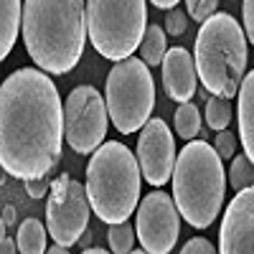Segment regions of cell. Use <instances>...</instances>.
<instances>
[{"mask_svg":"<svg viewBox=\"0 0 254 254\" xmlns=\"http://www.w3.org/2000/svg\"><path fill=\"white\" fill-rule=\"evenodd\" d=\"M20 31H23V3L0 0V56L3 59L13 51Z\"/></svg>","mask_w":254,"mask_h":254,"instance_id":"cell-15","label":"cell"},{"mask_svg":"<svg viewBox=\"0 0 254 254\" xmlns=\"http://www.w3.org/2000/svg\"><path fill=\"white\" fill-rule=\"evenodd\" d=\"M150 3L155 5V8H160V10H173V8H178V3H181V0H150Z\"/></svg>","mask_w":254,"mask_h":254,"instance_id":"cell-28","label":"cell"},{"mask_svg":"<svg viewBox=\"0 0 254 254\" xmlns=\"http://www.w3.org/2000/svg\"><path fill=\"white\" fill-rule=\"evenodd\" d=\"M181 254H219V249L211 244L206 237H193V239H188L183 244Z\"/></svg>","mask_w":254,"mask_h":254,"instance_id":"cell-25","label":"cell"},{"mask_svg":"<svg viewBox=\"0 0 254 254\" xmlns=\"http://www.w3.org/2000/svg\"><path fill=\"white\" fill-rule=\"evenodd\" d=\"M23 46L46 74H69L87 46V0H23Z\"/></svg>","mask_w":254,"mask_h":254,"instance_id":"cell-2","label":"cell"},{"mask_svg":"<svg viewBox=\"0 0 254 254\" xmlns=\"http://www.w3.org/2000/svg\"><path fill=\"white\" fill-rule=\"evenodd\" d=\"M81 254H112V252H107V249H99V247H89V249H84Z\"/></svg>","mask_w":254,"mask_h":254,"instance_id":"cell-30","label":"cell"},{"mask_svg":"<svg viewBox=\"0 0 254 254\" xmlns=\"http://www.w3.org/2000/svg\"><path fill=\"white\" fill-rule=\"evenodd\" d=\"M219 254H254V186L237 190L229 201L219 229Z\"/></svg>","mask_w":254,"mask_h":254,"instance_id":"cell-12","label":"cell"},{"mask_svg":"<svg viewBox=\"0 0 254 254\" xmlns=\"http://www.w3.org/2000/svg\"><path fill=\"white\" fill-rule=\"evenodd\" d=\"M110 110L107 99L99 94L92 84H79L76 89L69 92L64 102V132L66 142L74 153L92 155L97 147L104 145L110 125Z\"/></svg>","mask_w":254,"mask_h":254,"instance_id":"cell-8","label":"cell"},{"mask_svg":"<svg viewBox=\"0 0 254 254\" xmlns=\"http://www.w3.org/2000/svg\"><path fill=\"white\" fill-rule=\"evenodd\" d=\"M231 117H234V104L231 99H224V97H208L206 102V125L211 130H226L231 125Z\"/></svg>","mask_w":254,"mask_h":254,"instance_id":"cell-19","label":"cell"},{"mask_svg":"<svg viewBox=\"0 0 254 254\" xmlns=\"http://www.w3.org/2000/svg\"><path fill=\"white\" fill-rule=\"evenodd\" d=\"M46 254H69V249H66V247H59V244H54V247H51Z\"/></svg>","mask_w":254,"mask_h":254,"instance_id":"cell-31","label":"cell"},{"mask_svg":"<svg viewBox=\"0 0 254 254\" xmlns=\"http://www.w3.org/2000/svg\"><path fill=\"white\" fill-rule=\"evenodd\" d=\"M89 196H87V186H81L71 176L61 173L49 190V201H46V229L54 244L59 247H74L84 229L89 224Z\"/></svg>","mask_w":254,"mask_h":254,"instance_id":"cell-9","label":"cell"},{"mask_svg":"<svg viewBox=\"0 0 254 254\" xmlns=\"http://www.w3.org/2000/svg\"><path fill=\"white\" fill-rule=\"evenodd\" d=\"M247 41L244 28L229 13H216L201 23L193 44V61L201 87L211 97L231 99L239 94L249 61Z\"/></svg>","mask_w":254,"mask_h":254,"instance_id":"cell-4","label":"cell"},{"mask_svg":"<svg viewBox=\"0 0 254 254\" xmlns=\"http://www.w3.org/2000/svg\"><path fill=\"white\" fill-rule=\"evenodd\" d=\"M173 125H176V132L181 140L190 142V140H196L198 130H201V112L196 104H181V107L176 110V117H173Z\"/></svg>","mask_w":254,"mask_h":254,"instance_id":"cell-18","label":"cell"},{"mask_svg":"<svg viewBox=\"0 0 254 254\" xmlns=\"http://www.w3.org/2000/svg\"><path fill=\"white\" fill-rule=\"evenodd\" d=\"M239 104H237V122H239V140L244 153L254 163V69L244 76L239 87Z\"/></svg>","mask_w":254,"mask_h":254,"instance_id":"cell-14","label":"cell"},{"mask_svg":"<svg viewBox=\"0 0 254 254\" xmlns=\"http://www.w3.org/2000/svg\"><path fill=\"white\" fill-rule=\"evenodd\" d=\"M51 173L44 176V178H36V181H26V190H28V196L31 198H41L46 193V190H51Z\"/></svg>","mask_w":254,"mask_h":254,"instance_id":"cell-27","label":"cell"},{"mask_svg":"<svg viewBox=\"0 0 254 254\" xmlns=\"http://www.w3.org/2000/svg\"><path fill=\"white\" fill-rule=\"evenodd\" d=\"M15 247H18V242H13L10 237H3V252H0V254H15L18 252Z\"/></svg>","mask_w":254,"mask_h":254,"instance_id":"cell-29","label":"cell"},{"mask_svg":"<svg viewBox=\"0 0 254 254\" xmlns=\"http://www.w3.org/2000/svg\"><path fill=\"white\" fill-rule=\"evenodd\" d=\"M135 226L130 221H122V224H112L107 231V242H110V252L112 254H130L135 247Z\"/></svg>","mask_w":254,"mask_h":254,"instance_id":"cell-20","label":"cell"},{"mask_svg":"<svg viewBox=\"0 0 254 254\" xmlns=\"http://www.w3.org/2000/svg\"><path fill=\"white\" fill-rule=\"evenodd\" d=\"M104 99H107L110 120L122 135H132L150 122L155 107V84L150 66L130 56L117 61L107 74L104 84Z\"/></svg>","mask_w":254,"mask_h":254,"instance_id":"cell-7","label":"cell"},{"mask_svg":"<svg viewBox=\"0 0 254 254\" xmlns=\"http://www.w3.org/2000/svg\"><path fill=\"white\" fill-rule=\"evenodd\" d=\"M221 0H186V10L188 15L198 20V23H206L211 15H216Z\"/></svg>","mask_w":254,"mask_h":254,"instance_id":"cell-22","label":"cell"},{"mask_svg":"<svg viewBox=\"0 0 254 254\" xmlns=\"http://www.w3.org/2000/svg\"><path fill=\"white\" fill-rule=\"evenodd\" d=\"M140 163L125 142L110 140L92 153L87 165V196L104 224H122L132 216L140 198Z\"/></svg>","mask_w":254,"mask_h":254,"instance_id":"cell-5","label":"cell"},{"mask_svg":"<svg viewBox=\"0 0 254 254\" xmlns=\"http://www.w3.org/2000/svg\"><path fill=\"white\" fill-rule=\"evenodd\" d=\"M137 242L147 254H171L181 234V211L165 190L155 188L137 206Z\"/></svg>","mask_w":254,"mask_h":254,"instance_id":"cell-10","label":"cell"},{"mask_svg":"<svg viewBox=\"0 0 254 254\" xmlns=\"http://www.w3.org/2000/svg\"><path fill=\"white\" fill-rule=\"evenodd\" d=\"M214 147H216V153L221 155V160H234V155H237V137H234V132H229V130L216 132Z\"/></svg>","mask_w":254,"mask_h":254,"instance_id":"cell-24","label":"cell"},{"mask_svg":"<svg viewBox=\"0 0 254 254\" xmlns=\"http://www.w3.org/2000/svg\"><path fill=\"white\" fill-rule=\"evenodd\" d=\"M171 183L173 201L188 226L208 229L216 221L226 196V173L214 145L206 140L186 142L176 158Z\"/></svg>","mask_w":254,"mask_h":254,"instance_id":"cell-3","label":"cell"},{"mask_svg":"<svg viewBox=\"0 0 254 254\" xmlns=\"http://www.w3.org/2000/svg\"><path fill=\"white\" fill-rule=\"evenodd\" d=\"M229 183H231V188H237V190H244V188L254 186V163L249 160L247 153L234 155V160H231V165H229Z\"/></svg>","mask_w":254,"mask_h":254,"instance_id":"cell-21","label":"cell"},{"mask_svg":"<svg viewBox=\"0 0 254 254\" xmlns=\"http://www.w3.org/2000/svg\"><path fill=\"white\" fill-rule=\"evenodd\" d=\"M64 104L38 66L13 71L0 87V165L18 181L54 173L64 145Z\"/></svg>","mask_w":254,"mask_h":254,"instance_id":"cell-1","label":"cell"},{"mask_svg":"<svg viewBox=\"0 0 254 254\" xmlns=\"http://www.w3.org/2000/svg\"><path fill=\"white\" fill-rule=\"evenodd\" d=\"M137 163L142 178L153 188H163L173 178L176 168V140L165 120L153 117L137 135Z\"/></svg>","mask_w":254,"mask_h":254,"instance_id":"cell-11","label":"cell"},{"mask_svg":"<svg viewBox=\"0 0 254 254\" xmlns=\"http://www.w3.org/2000/svg\"><path fill=\"white\" fill-rule=\"evenodd\" d=\"M46 234L49 229L38 219H26L18 226V254H46Z\"/></svg>","mask_w":254,"mask_h":254,"instance_id":"cell-16","label":"cell"},{"mask_svg":"<svg viewBox=\"0 0 254 254\" xmlns=\"http://www.w3.org/2000/svg\"><path fill=\"white\" fill-rule=\"evenodd\" d=\"M89 41L99 56L110 61L130 59L147 31L145 0H87Z\"/></svg>","mask_w":254,"mask_h":254,"instance_id":"cell-6","label":"cell"},{"mask_svg":"<svg viewBox=\"0 0 254 254\" xmlns=\"http://www.w3.org/2000/svg\"><path fill=\"white\" fill-rule=\"evenodd\" d=\"M168 54V44H165V31L160 26H147L142 44H140V59L147 64V66H158L163 64Z\"/></svg>","mask_w":254,"mask_h":254,"instance_id":"cell-17","label":"cell"},{"mask_svg":"<svg viewBox=\"0 0 254 254\" xmlns=\"http://www.w3.org/2000/svg\"><path fill=\"white\" fill-rule=\"evenodd\" d=\"M163 89L173 102H190V97L196 94V61L183 46H173L168 49L165 59H163Z\"/></svg>","mask_w":254,"mask_h":254,"instance_id":"cell-13","label":"cell"},{"mask_svg":"<svg viewBox=\"0 0 254 254\" xmlns=\"http://www.w3.org/2000/svg\"><path fill=\"white\" fill-rule=\"evenodd\" d=\"M242 18H244V33L249 44L254 46V0H244L242 3Z\"/></svg>","mask_w":254,"mask_h":254,"instance_id":"cell-26","label":"cell"},{"mask_svg":"<svg viewBox=\"0 0 254 254\" xmlns=\"http://www.w3.org/2000/svg\"><path fill=\"white\" fill-rule=\"evenodd\" d=\"M130 254H147L145 249H135V252H130Z\"/></svg>","mask_w":254,"mask_h":254,"instance_id":"cell-32","label":"cell"},{"mask_svg":"<svg viewBox=\"0 0 254 254\" xmlns=\"http://www.w3.org/2000/svg\"><path fill=\"white\" fill-rule=\"evenodd\" d=\"M188 10H181V8H173V10H168L165 13V33H171V36H183L186 28H188Z\"/></svg>","mask_w":254,"mask_h":254,"instance_id":"cell-23","label":"cell"}]
</instances>
